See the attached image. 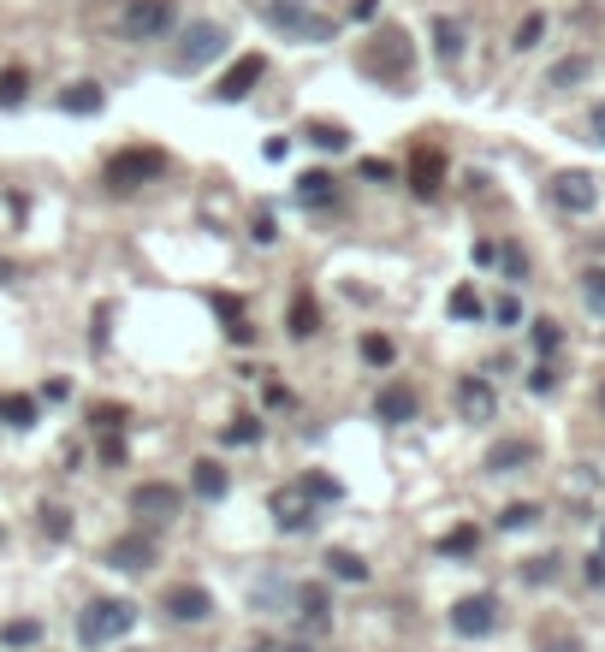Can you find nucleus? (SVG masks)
Listing matches in <instances>:
<instances>
[{"label":"nucleus","instance_id":"6e6552de","mask_svg":"<svg viewBox=\"0 0 605 652\" xmlns=\"http://www.w3.org/2000/svg\"><path fill=\"white\" fill-rule=\"evenodd\" d=\"M131 510H137V517H149V522H172L184 510V492L167 487V480H143V487L131 492Z\"/></svg>","mask_w":605,"mask_h":652},{"label":"nucleus","instance_id":"09e8293b","mask_svg":"<svg viewBox=\"0 0 605 652\" xmlns=\"http://www.w3.org/2000/svg\"><path fill=\"white\" fill-rule=\"evenodd\" d=\"M541 652H582V646H576V641H546Z\"/></svg>","mask_w":605,"mask_h":652},{"label":"nucleus","instance_id":"20e7f679","mask_svg":"<svg viewBox=\"0 0 605 652\" xmlns=\"http://www.w3.org/2000/svg\"><path fill=\"white\" fill-rule=\"evenodd\" d=\"M410 60H416V48H410L404 30H380L374 48H369V60H362V72H374V78H386V83H404L410 78Z\"/></svg>","mask_w":605,"mask_h":652},{"label":"nucleus","instance_id":"49530a36","mask_svg":"<svg viewBox=\"0 0 605 652\" xmlns=\"http://www.w3.org/2000/svg\"><path fill=\"white\" fill-rule=\"evenodd\" d=\"M587 131H594V143H605V101H599L594 113H587Z\"/></svg>","mask_w":605,"mask_h":652},{"label":"nucleus","instance_id":"37998d69","mask_svg":"<svg viewBox=\"0 0 605 652\" xmlns=\"http://www.w3.org/2000/svg\"><path fill=\"white\" fill-rule=\"evenodd\" d=\"M558 575V558H534V570H528V581H552Z\"/></svg>","mask_w":605,"mask_h":652},{"label":"nucleus","instance_id":"412c9836","mask_svg":"<svg viewBox=\"0 0 605 652\" xmlns=\"http://www.w3.org/2000/svg\"><path fill=\"white\" fill-rule=\"evenodd\" d=\"M326 575L351 581V588H369V563H362L356 552H344V546H333V552H326Z\"/></svg>","mask_w":605,"mask_h":652},{"label":"nucleus","instance_id":"a19ab883","mask_svg":"<svg viewBox=\"0 0 605 652\" xmlns=\"http://www.w3.org/2000/svg\"><path fill=\"white\" fill-rule=\"evenodd\" d=\"M280 237V226H273V214H255V244H273Z\"/></svg>","mask_w":605,"mask_h":652},{"label":"nucleus","instance_id":"c85d7f7f","mask_svg":"<svg viewBox=\"0 0 605 652\" xmlns=\"http://www.w3.org/2000/svg\"><path fill=\"white\" fill-rule=\"evenodd\" d=\"M392 356H397V345L386 333H369L362 338V363H374V368H392Z\"/></svg>","mask_w":605,"mask_h":652},{"label":"nucleus","instance_id":"bb28decb","mask_svg":"<svg viewBox=\"0 0 605 652\" xmlns=\"http://www.w3.org/2000/svg\"><path fill=\"white\" fill-rule=\"evenodd\" d=\"M24 90H30L24 65H7V72H0V108H24Z\"/></svg>","mask_w":605,"mask_h":652},{"label":"nucleus","instance_id":"4c0bfd02","mask_svg":"<svg viewBox=\"0 0 605 652\" xmlns=\"http://www.w3.org/2000/svg\"><path fill=\"white\" fill-rule=\"evenodd\" d=\"M440 552H475V528H457V534H445Z\"/></svg>","mask_w":605,"mask_h":652},{"label":"nucleus","instance_id":"8fccbe9b","mask_svg":"<svg viewBox=\"0 0 605 652\" xmlns=\"http://www.w3.org/2000/svg\"><path fill=\"white\" fill-rule=\"evenodd\" d=\"M280 652H309V646H280Z\"/></svg>","mask_w":605,"mask_h":652},{"label":"nucleus","instance_id":"c9c22d12","mask_svg":"<svg viewBox=\"0 0 605 652\" xmlns=\"http://www.w3.org/2000/svg\"><path fill=\"white\" fill-rule=\"evenodd\" d=\"M541 37H546V19H541V12H528V19L516 24V37H511V42H516V48H534Z\"/></svg>","mask_w":605,"mask_h":652},{"label":"nucleus","instance_id":"0eeeda50","mask_svg":"<svg viewBox=\"0 0 605 652\" xmlns=\"http://www.w3.org/2000/svg\"><path fill=\"white\" fill-rule=\"evenodd\" d=\"M220 48H226V30H220L214 19H196L184 30V48H179V60H172V65H179V72H202Z\"/></svg>","mask_w":605,"mask_h":652},{"label":"nucleus","instance_id":"1a4fd4ad","mask_svg":"<svg viewBox=\"0 0 605 652\" xmlns=\"http://www.w3.org/2000/svg\"><path fill=\"white\" fill-rule=\"evenodd\" d=\"M552 202H558L564 214H594L599 208V184L587 173H558L552 179Z\"/></svg>","mask_w":605,"mask_h":652},{"label":"nucleus","instance_id":"cd10ccee","mask_svg":"<svg viewBox=\"0 0 605 652\" xmlns=\"http://www.w3.org/2000/svg\"><path fill=\"white\" fill-rule=\"evenodd\" d=\"M309 143L326 149V154H339V149H351V131H344V125H326V119H315V125H309Z\"/></svg>","mask_w":605,"mask_h":652},{"label":"nucleus","instance_id":"dca6fc26","mask_svg":"<svg viewBox=\"0 0 605 652\" xmlns=\"http://www.w3.org/2000/svg\"><path fill=\"white\" fill-rule=\"evenodd\" d=\"M108 563H113V570H125V575H143V570H154V546L143 534H125V540L108 546Z\"/></svg>","mask_w":605,"mask_h":652},{"label":"nucleus","instance_id":"423d86ee","mask_svg":"<svg viewBox=\"0 0 605 652\" xmlns=\"http://www.w3.org/2000/svg\"><path fill=\"white\" fill-rule=\"evenodd\" d=\"M493 629H498V599L493 593H470L452 605V634H463V641H487Z\"/></svg>","mask_w":605,"mask_h":652},{"label":"nucleus","instance_id":"a18cd8bd","mask_svg":"<svg viewBox=\"0 0 605 652\" xmlns=\"http://www.w3.org/2000/svg\"><path fill=\"white\" fill-rule=\"evenodd\" d=\"M262 154H268V161H285V154H291V136H273V143H262Z\"/></svg>","mask_w":605,"mask_h":652},{"label":"nucleus","instance_id":"ea45409f","mask_svg":"<svg viewBox=\"0 0 605 652\" xmlns=\"http://www.w3.org/2000/svg\"><path fill=\"white\" fill-rule=\"evenodd\" d=\"M493 315H498V326H516V320H523V303H516V297H498Z\"/></svg>","mask_w":605,"mask_h":652},{"label":"nucleus","instance_id":"f3484780","mask_svg":"<svg viewBox=\"0 0 605 652\" xmlns=\"http://www.w3.org/2000/svg\"><path fill=\"white\" fill-rule=\"evenodd\" d=\"M440 179H445V154L440 149H422L416 166H410V191H416L422 202H434L440 196Z\"/></svg>","mask_w":605,"mask_h":652},{"label":"nucleus","instance_id":"39448f33","mask_svg":"<svg viewBox=\"0 0 605 652\" xmlns=\"http://www.w3.org/2000/svg\"><path fill=\"white\" fill-rule=\"evenodd\" d=\"M268 24L285 30V37H298V42H326V37H333V19L298 7V0H268Z\"/></svg>","mask_w":605,"mask_h":652},{"label":"nucleus","instance_id":"473e14b6","mask_svg":"<svg viewBox=\"0 0 605 652\" xmlns=\"http://www.w3.org/2000/svg\"><path fill=\"white\" fill-rule=\"evenodd\" d=\"M582 297H587V308H594V315H605V267L582 273Z\"/></svg>","mask_w":605,"mask_h":652},{"label":"nucleus","instance_id":"e433bc0d","mask_svg":"<svg viewBox=\"0 0 605 652\" xmlns=\"http://www.w3.org/2000/svg\"><path fill=\"white\" fill-rule=\"evenodd\" d=\"M220 439H226V445H255V439H262V427H255L250 416H238L232 427H226V434H220Z\"/></svg>","mask_w":605,"mask_h":652},{"label":"nucleus","instance_id":"ddd939ff","mask_svg":"<svg viewBox=\"0 0 605 652\" xmlns=\"http://www.w3.org/2000/svg\"><path fill=\"white\" fill-rule=\"evenodd\" d=\"M493 409H498V391L481 380V374L457 380V416H463V421H493Z\"/></svg>","mask_w":605,"mask_h":652},{"label":"nucleus","instance_id":"4be33fe9","mask_svg":"<svg viewBox=\"0 0 605 652\" xmlns=\"http://www.w3.org/2000/svg\"><path fill=\"white\" fill-rule=\"evenodd\" d=\"M101 101H108V95H101V83H72V90L60 95V108L65 113H101Z\"/></svg>","mask_w":605,"mask_h":652},{"label":"nucleus","instance_id":"2f4dec72","mask_svg":"<svg viewBox=\"0 0 605 652\" xmlns=\"http://www.w3.org/2000/svg\"><path fill=\"white\" fill-rule=\"evenodd\" d=\"M445 308H452L457 320H481V297H475V285H457V291H452V303H445Z\"/></svg>","mask_w":605,"mask_h":652},{"label":"nucleus","instance_id":"de8ad7c7","mask_svg":"<svg viewBox=\"0 0 605 652\" xmlns=\"http://www.w3.org/2000/svg\"><path fill=\"white\" fill-rule=\"evenodd\" d=\"M587 581H599V588H605V558H587Z\"/></svg>","mask_w":605,"mask_h":652},{"label":"nucleus","instance_id":"9d476101","mask_svg":"<svg viewBox=\"0 0 605 652\" xmlns=\"http://www.w3.org/2000/svg\"><path fill=\"white\" fill-rule=\"evenodd\" d=\"M374 416L386 421V427H404V421H416V386H404V380H386L374 391Z\"/></svg>","mask_w":605,"mask_h":652},{"label":"nucleus","instance_id":"7c9ffc66","mask_svg":"<svg viewBox=\"0 0 605 652\" xmlns=\"http://www.w3.org/2000/svg\"><path fill=\"white\" fill-rule=\"evenodd\" d=\"M0 416H7V427H37V404L30 398H0Z\"/></svg>","mask_w":605,"mask_h":652},{"label":"nucleus","instance_id":"6ab92c4d","mask_svg":"<svg viewBox=\"0 0 605 652\" xmlns=\"http://www.w3.org/2000/svg\"><path fill=\"white\" fill-rule=\"evenodd\" d=\"M534 462V445L528 439H498L493 451H487V469L493 475H516V469H528Z\"/></svg>","mask_w":605,"mask_h":652},{"label":"nucleus","instance_id":"c03bdc74","mask_svg":"<svg viewBox=\"0 0 605 652\" xmlns=\"http://www.w3.org/2000/svg\"><path fill=\"white\" fill-rule=\"evenodd\" d=\"M362 179H374V184H386V179H392V166H386V161H362Z\"/></svg>","mask_w":605,"mask_h":652},{"label":"nucleus","instance_id":"7ed1b4c3","mask_svg":"<svg viewBox=\"0 0 605 652\" xmlns=\"http://www.w3.org/2000/svg\"><path fill=\"white\" fill-rule=\"evenodd\" d=\"M161 166H167V154H161V149H119L101 179H108V191H137V184L161 179Z\"/></svg>","mask_w":605,"mask_h":652},{"label":"nucleus","instance_id":"f8f14e48","mask_svg":"<svg viewBox=\"0 0 605 652\" xmlns=\"http://www.w3.org/2000/svg\"><path fill=\"white\" fill-rule=\"evenodd\" d=\"M298 617H303L309 634H326L333 629V593H326L321 581H303L298 588Z\"/></svg>","mask_w":605,"mask_h":652},{"label":"nucleus","instance_id":"a211bd4d","mask_svg":"<svg viewBox=\"0 0 605 652\" xmlns=\"http://www.w3.org/2000/svg\"><path fill=\"white\" fill-rule=\"evenodd\" d=\"M190 492H196V499H209V505H220V499L232 492V475L220 469L214 457H202L196 469H190Z\"/></svg>","mask_w":605,"mask_h":652},{"label":"nucleus","instance_id":"58836bf2","mask_svg":"<svg viewBox=\"0 0 605 652\" xmlns=\"http://www.w3.org/2000/svg\"><path fill=\"white\" fill-rule=\"evenodd\" d=\"M42 528H48V534H54V540H65V534H72V522H65V510H42Z\"/></svg>","mask_w":605,"mask_h":652},{"label":"nucleus","instance_id":"f704fd0d","mask_svg":"<svg viewBox=\"0 0 605 652\" xmlns=\"http://www.w3.org/2000/svg\"><path fill=\"white\" fill-rule=\"evenodd\" d=\"M558 345H564L558 320H534V350H541V356H552V350H558Z\"/></svg>","mask_w":605,"mask_h":652},{"label":"nucleus","instance_id":"79ce46f5","mask_svg":"<svg viewBox=\"0 0 605 652\" xmlns=\"http://www.w3.org/2000/svg\"><path fill=\"white\" fill-rule=\"evenodd\" d=\"M528 386H534V391H552V386H558V374H552V368L541 363V368H534V374H528Z\"/></svg>","mask_w":605,"mask_h":652},{"label":"nucleus","instance_id":"5701e85b","mask_svg":"<svg viewBox=\"0 0 605 652\" xmlns=\"http://www.w3.org/2000/svg\"><path fill=\"white\" fill-rule=\"evenodd\" d=\"M42 641V623H37V617H12V623L7 629H0V646H37Z\"/></svg>","mask_w":605,"mask_h":652},{"label":"nucleus","instance_id":"f257e3e1","mask_svg":"<svg viewBox=\"0 0 605 652\" xmlns=\"http://www.w3.org/2000/svg\"><path fill=\"white\" fill-rule=\"evenodd\" d=\"M131 629H137L131 599H90L83 617H78V641L83 646H108V641H119V634H131Z\"/></svg>","mask_w":605,"mask_h":652},{"label":"nucleus","instance_id":"c756f323","mask_svg":"<svg viewBox=\"0 0 605 652\" xmlns=\"http://www.w3.org/2000/svg\"><path fill=\"white\" fill-rule=\"evenodd\" d=\"M587 72H594V65H587V60L576 54V60H564V65H552V78H546V83H552V90H569V83H582Z\"/></svg>","mask_w":605,"mask_h":652},{"label":"nucleus","instance_id":"9b49d317","mask_svg":"<svg viewBox=\"0 0 605 652\" xmlns=\"http://www.w3.org/2000/svg\"><path fill=\"white\" fill-rule=\"evenodd\" d=\"M273 522H280V534H303V528L315 522V499H309L303 487L273 492Z\"/></svg>","mask_w":605,"mask_h":652},{"label":"nucleus","instance_id":"393cba45","mask_svg":"<svg viewBox=\"0 0 605 652\" xmlns=\"http://www.w3.org/2000/svg\"><path fill=\"white\" fill-rule=\"evenodd\" d=\"M434 48H440L445 65L463 60V24H457V19H440V24H434Z\"/></svg>","mask_w":605,"mask_h":652},{"label":"nucleus","instance_id":"aec40b11","mask_svg":"<svg viewBox=\"0 0 605 652\" xmlns=\"http://www.w3.org/2000/svg\"><path fill=\"white\" fill-rule=\"evenodd\" d=\"M298 202H303V208H333V202H339V184L326 179V173H303V179H298Z\"/></svg>","mask_w":605,"mask_h":652},{"label":"nucleus","instance_id":"72a5a7b5","mask_svg":"<svg viewBox=\"0 0 605 652\" xmlns=\"http://www.w3.org/2000/svg\"><path fill=\"white\" fill-rule=\"evenodd\" d=\"M534 517H541L534 505H505V517H498V528H505V534H516V528H534Z\"/></svg>","mask_w":605,"mask_h":652},{"label":"nucleus","instance_id":"f03ea898","mask_svg":"<svg viewBox=\"0 0 605 652\" xmlns=\"http://www.w3.org/2000/svg\"><path fill=\"white\" fill-rule=\"evenodd\" d=\"M172 24H179V7H172V0H125V7H119V37L125 42H161Z\"/></svg>","mask_w":605,"mask_h":652},{"label":"nucleus","instance_id":"a878e982","mask_svg":"<svg viewBox=\"0 0 605 652\" xmlns=\"http://www.w3.org/2000/svg\"><path fill=\"white\" fill-rule=\"evenodd\" d=\"M291 333H298V338H315V333H321V308H315V297H298V303H291Z\"/></svg>","mask_w":605,"mask_h":652},{"label":"nucleus","instance_id":"b1692460","mask_svg":"<svg viewBox=\"0 0 605 652\" xmlns=\"http://www.w3.org/2000/svg\"><path fill=\"white\" fill-rule=\"evenodd\" d=\"M298 487H303V492H309V499H315V505H339V499H344V487H339L333 475H321V469H309V475L298 480Z\"/></svg>","mask_w":605,"mask_h":652},{"label":"nucleus","instance_id":"2eb2a0df","mask_svg":"<svg viewBox=\"0 0 605 652\" xmlns=\"http://www.w3.org/2000/svg\"><path fill=\"white\" fill-rule=\"evenodd\" d=\"M262 78H268V60H262V54H244L226 78H220V90H214V95H220V101H244Z\"/></svg>","mask_w":605,"mask_h":652},{"label":"nucleus","instance_id":"4468645a","mask_svg":"<svg viewBox=\"0 0 605 652\" xmlns=\"http://www.w3.org/2000/svg\"><path fill=\"white\" fill-rule=\"evenodd\" d=\"M167 617H172V623H209V617H214V593L209 588H172L167 593Z\"/></svg>","mask_w":605,"mask_h":652}]
</instances>
